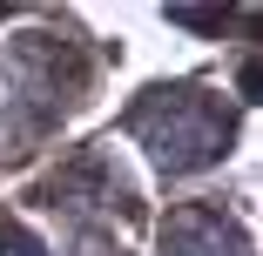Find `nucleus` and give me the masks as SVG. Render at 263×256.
<instances>
[{"mask_svg":"<svg viewBox=\"0 0 263 256\" xmlns=\"http://www.w3.org/2000/svg\"><path fill=\"white\" fill-rule=\"evenodd\" d=\"M135 128H142V142H148V155L162 162V169H202V162H216L223 155V142H230V122H223V108L209 94H155L148 108L135 115Z\"/></svg>","mask_w":263,"mask_h":256,"instance_id":"obj_1","label":"nucleus"},{"mask_svg":"<svg viewBox=\"0 0 263 256\" xmlns=\"http://www.w3.org/2000/svg\"><path fill=\"white\" fill-rule=\"evenodd\" d=\"M162 256H243V236L216 209H182L162 236Z\"/></svg>","mask_w":263,"mask_h":256,"instance_id":"obj_2","label":"nucleus"},{"mask_svg":"<svg viewBox=\"0 0 263 256\" xmlns=\"http://www.w3.org/2000/svg\"><path fill=\"white\" fill-rule=\"evenodd\" d=\"M0 256H41V243L21 236V229H0Z\"/></svg>","mask_w":263,"mask_h":256,"instance_id":"obj_3","label":"nucleus"}]
</instances>
